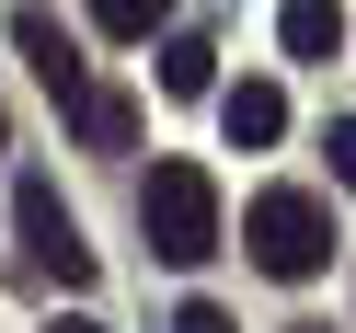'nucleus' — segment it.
Instances as JSON below:
<instances>
[{"label":"nucleus","instance_id":"f257e3e1","mask_svg":"<svg viewBox=\"0 0 356 333\" xmlns=\"http://www.w3.org/2000/svg\"><path fill=\"white\" fill-rule=\"evenodd\" d=\"M138 230H149L161 264H207V253H218V184H207V161H149Z\"/></svg>","mask_w":356,"mask_h":333},{"label":"nucleus","instance_id":"f03ea898","mask_svg":"<svg viewBox=\"0 0 356 333\" xmlns=\"http://www.w3.org/2000/svg\"><path fill=\"white\" fill-rule=\"evenodd\" d=\"M241 241H253L264 276L299 287V276H322V264H333V207H322L310 184H276V195H253V207H241Z\"/></svg>","mask_w":356,"mask_h":333},{"label":"nucleus","instance_id":"7ed1b4c3","mask_svg":"<svg viewBox=\"0 0 356 333\" xmlns=\"http://www.w3.org/2000/svg\"><path fill=\"white\" fill-rule=\"evenodd\" d=\"M12 218H24V253L47 264L58 287H92V241L70 230V207H58V184H47V172H24V184H12Z\"/></svg>","mask_w":356,"mask_h":333},{"label":"nucleus","instance_id":"20e7f679","mask_svg":"<svg viewBox=\"0 0 356 333\" xmlns=\"http://www.w3.org/2000/svg\"><path fill=\"white\" fill-rule=\"evenodd\" d=\"M218 127H230V149H276L287 138V92L276 81H230L218 92Z\"/></svg>","mask_w":356,"mask_h":333},{"label":"nucleus","instance_id":"39448f33","mask_svg":"<svg viewBox=\"0 0 356 333\" xmlns=\"http://www.w3.org/2000/svg\"><path fill=\"white\" fill-rule=\"evenodd\" d=\"M12 35H24V58H35V81H47L58 104H81V92H92V70H81V47H70V35L47 24V12H24V24H12Z\"/></svg>","mask_w":356,"mask_h":333},{"label":"nucleus","instance_id":"423d86ee","mask_svg":"<svg viewBox=\"0 0 356 333\" xmlns=\"http://www.w3.org/2000/svg\"><path fill=\"white\" fill-rule=\"evenodd\" d=\"M276 47L287 58H345V0H287V12H276Z\"/></svg>","mask_w":356,"mask_h":333},{"label":"nucleus","instance_id":"0eeeda50","mask_svg":"<svg viewBox=\"0 0 356 333\" xmlns=\"http://www.w3.org/2000/svg\"><path fill=\"white\" fill-rule=\"evenodd\" d=\"M161 92H218V47H207V35H172V47H161Z\"/></svg>","mask_w":356,"mask_h":333},{"label":"nucleus","instance_id":"6e6552de","mask_svg":"<svg viewBox=\"0 0 356 333\" xmlns=\"http://www.w3.org/2000/svg\"><path fill=\"white\" fill-rule=\"evenodd\" d=\"M70 115H81V138H92V149H127V138H138V104H127V92H81Z\"/></svg>","mask_w":356,"mask_h":333},{"label":"nucleus","instance_id":"1a4fd4ad","mask_svg":"<svg viewBox=\"0 0 356 333\" xmlns=\"http://www.w3.org/2000/svg\"><path fill=\"white\" fill-rule=\"evenodd\" d=\"M161 24H172V0H92V35H115V47H138Z\"/></svg>","mask_w":356,"mask_h":333},{"label":"nucleus","instance_id":"9d476101","mask_svg":"<svg viewBox=\"0 0 356 333\" xmlns=\"http://www.w3.org/2000/svg\"><path fill=\"white\" fill-rule=\"evenodd\" d=\"M333 184H356V115H333Z\"/></svg>","mask_w":356,"mask_h":333},{"label":"nucleus","instance_id":"9b49d317","mask_svg":"<svg viewBox=\"0 0 356 333\" xmlns=\"http://www.w3.org/2000/svg\"><path fill=\"white\" fill-rule=\"evenodd\" d=\"M184 333H230V310H218V299H195V310H184Z\"/></svg>","mask_w":356,"mask_h":333},{"label":"nucleus","instance_id":"f8f14e48","mask_svg":"<svg viewBox=\"0 0 356 333\" xmlns=\"http://www.w3.org/2000/svg\"><path fill=\"white\" fill-rule=\"evenodd\" d=\"M58 333H104V322H58Z\"/></svg>","mask_w":356,"mask_h":333},{"label":"nucleus","instance_id":"ddd939ff","mask_svg":"<svg viewBox=\"0 0 356 333\" xmlns=\"http://www.w3.org/2000/svg\"><path fill=\"white\" fill-rule=\"evenodd\" d=\"M299 333H322V322H299Z\"/></svg>","mask_w":356,"mask_h":333}]
</instances>
